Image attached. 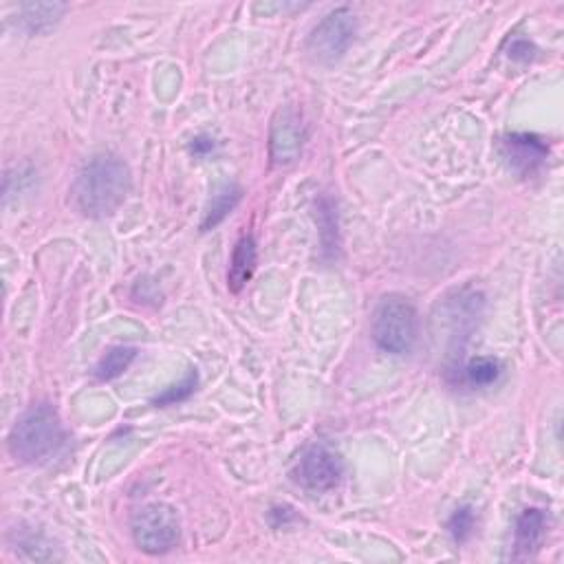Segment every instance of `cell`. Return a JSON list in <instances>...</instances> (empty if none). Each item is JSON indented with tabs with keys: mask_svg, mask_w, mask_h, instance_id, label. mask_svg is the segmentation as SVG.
<instances>
[{
	"mask_svg": "<svg viewBox=\"0 0 564 564\" xmlns=\"http://www.w3.org/2000/svg\"><path fill=\"white\" fill-rule=\"evenodd\" d=\"M133 179L122 157L104 153L86 161L73 181V205L89 219H106L122 208Z\"/></svg>",
	"mask_w": 564,
	"mask_h": 564,
	"instance_id": "1",
	"label": "cell"
},
{
	"mask_svg": "<svg viewBox=\"0 0 564 564\" xmlns=\"http://www.w3.org/2000/svg\"><path fill=\"white\" fill-rule=\"evenodd\" d=\"M69 435L58 410L47 401L34 404L14 423L9 432V454L25 465H45L67 446Z\"/></svg>",
	"mask_w": 564,
	"mask_h": 564,
	"instance_id": "2",
	"label": "cell"
},
{
	"mask_svg": "<svg viewBox=\"0 0 564 564\" xmlns=\"http://www.w3.org/2000/svg\"><path fill=\"white\" fill-rule=\"evenodd\" d=\"M371 331L384 353L408 355L419 340V313L406 296L388 294L377 302Z\"/></svg>",
	"mask_w": 564,
	"mask_h": 564,
	"instance_id": "3",
	"label": "cell"
},
{
	"mask_svg": "<svg viewBox=\"0 0 564 564\" xmlns=\"http://www.w3.org/2000/svg\"><path fill=\"white\" fill-rule=\"evenodd\" d=\"M179 538L181 520L177 509L168 503H150L133 516L135 545L150 556L172 551L179 545Z\"/></svg>",
	"mask_w": 564,
	"mask_h": 564,
	"instance_id": "4",
	"label": "cell"
},
{
	"mask_svg": "<svg viewBox=\"0 0 564 564\" xmlns=\"http://www.w3.org/2000/svg\"><path fill=\"white\" fill-rule=\"evenodd\" d=\"M357 34V20L349 7H338L313 27L309 36V53L322 64H333L349 51Z\"/></svg>",
	"mask_w": 564,
	"mask_h": 564,
	"instance_id": "5",
	"label": "cell"
},
{
	"mask_svg": "<svg viewBox=\"0 0 564 564\" xmlns=\"http://www.w3.org/2000/svg\"><path fill=\"white\" fill-rule=\"evenodd\" d=\"M344 461L327 446H311L294 468V479L309 492H331L340 485Z\"/></svg>",
	"mask_w": 564,
	"mask_h": 564,
	"instance_id": "6",
	"label": "cell"
},
{
	"mask_svg": "<svg viewBox=\"0 0 564 564\" xmlns=\"http://www.w3.org/2000/svg\"><path fill=\"white\" fill-rule=\"evenodd\" d=\"M305 124L298 111L291 106L280 108V111L271 119L269 128V159L274 166H291L296 164L302 155V146H305Z\"/></svg>",
	"mask_w": 564,
	"mask_h": 564,
	"instance_id": "7",
	"label": "cell"
},
{
	"mask_svg": "<svg viewBox=\"0 0 564 564\" xmlns=\"http://www.w3.org/2000/svg\"><path fill=\"white\" fill-rule=\"evenodd\" d=\"M501 153L520 177H534L547 164L549 144L534 133H512L501 139Z\"/></svg>",
	"mask_w": 564,
	"mask_h": 564,
	"instance_id": "8",
	"label": "cell"
},
{
	"mask_svg": "<svg viewBox=\"0 0 564 564\" xmlns=\"http://www.w3.org/2000/svg\"><path fill=\"white\" fill-rule=\"evenodd\" d=\"M549 531V516L545 509L527 507L520 512L514 529V549L509 553L512 560H529L545 545Z\"/></svg>",
	"mask_w": 564,
	"mask_h": 564,
	"instance_id": "9",
	"label": "cell"
},
{
	"mask_svg": "<svg viewBox=\"0 0 564 564\" xmlns=\"http://www.w3.org/2000/svg\"><path fill=\"white\" fill-rule=\"evenodd\" d=\"M256 263H258V247H256V238L254 236H243L238 238V243L232 252V260H230V269H227V287L234 294L243 291V287L252 280L254 271H256Z\"/></svg>",
	"mask_w": 564,
	"mask_h": 564,
	"instance_id": "10",
	"label": "cell"
},
{
	"mask_svg": "<svg viewBox=\"0 0 564 564\" xmlns=\"http://www.w3.org/2000/svg\"><path fill=\"white\" fill-rule=\"evenodd\" d=\"M243 199V188L236 186V183H223V186L212 194V201L205 210V219L201 223L203 232L214 230L216 225H221L227 216L232 214L238 203Z\"/></svg>",
	"mask_w": 564,
	"mask_h": 564,
	"instance_id": "11",
	"label": "cell"
},
{
	"mask_svg": "<svg viewBox=\"0 0 564 564\" xmlns=\"http://www.w3.org/2000/svg\"><path fill=\"white\" fill-rule=\"evenodd\" d=\"M64 12H67V5H60V3L23 5L20 7L18 25L23 27L27 34H42V31L56 27Z\"/></svg>",
	"mask_w": 564,
	"mask_h": 564,
	"instance_id": "12",
	"label": "cell"
},
{
	"mask_svg": "<svg viewBox=\"0 0 564 564\" xmlns=\"http://www.w3.org/2000/svg\"><path fill=\"white\" fill-rule=\"evenodd\" d=\"M503 375V362L492 355L474 357L463 366V379L465 384L472 388H490L494 386Z\"/></svg>",
	"mask_w": 564,
	"mask_h": 564,
	"instance_id": "13",
	"label": "cell"
},
{
	"mask_svg": "<svg viewBox=\"0 0 564 564\" xmlns=\"http://www.w3.org/2000/svg\"><path fill=\"white\" fill-rule=\"evenodd\" d=\"M135 357H137V349H133V346H113V349H108L100 357V362L95 364L93 373L100 382H111V379L122 375L126 368L135 362Z\"/></svg>",
	"mask_w": 564,
	"mask_h": 564,
	"instance_id": "14",
	"label": "cell"
},
{
	"mask_svg": "<svg viewBox=\"0 0 564 564\" xmlns=\"http://www.w3.org/2000/svg\"><path fill=\"white\" fill-rule=\"evenodd\" d=\"M197 386H199V375H197V371H194V368H190V373L183 377L179 384L166 388L164 393L157 395L153 399V406L166 408V406L181 404V401H186V399H190L194 395V390H197Z\"/></svg>",
	"mask_w": 564,
	"mask_h": 564,
	"instance_id": "15",
	"label": "cell"
},
{
	"mask_svg": "<svg viewBox=\"0 0 564 564\" xmlns=\"http://www.w3.org/2000/svg\"><path fill=\"white\" fill-rule=\"evenodd\" d=\"M474 527H476V514L474 507L470 505L454 509V514L448 520V531L457 545H463V542H468L472 538Z\"/></svg>",
	"mask_w": 564,
	"mask_h": 564,
	"instance_id": "16",
	"label": "cell"
},
{
	"mask_svg": "<svg viewBox=\"0 0 564 564\" xmlns=\"http://www.w3.org/2000/svg\"><path fill=\"white\" fill-rule=\"evenodd\" d=\"M298 520L296 509L291 505H276L269 509V523L271 527L282 529V527H291Z\"/></svg>",
	"mask_w": 564,
	"mask_h": 564,
	"instance_id": "17",
	"label": "cell"
},
{
	"mask_svg": "<svg viewBox=\"0 0 564 564\" xmlns=\"http://www.w3.org/2000/svg\"><path fill=\"white\" fill-rule=\"evenodd\" d=\"M507 56L516 60V62H531L536 58V47L531 45L529 40L525 38H516L509 42V47H507Z\"/></svg>",
	"mask_w": 564,
	"mask_h": 564,
	"instance_id": "18",
	"label": "cell"
},
{
	"mask_svg": "<svg viewBox=\"0 0 564 564\" xmlns=\"http://www.w3.org/2000/svg\"><path fill=\"white\" fill-rule=\"evenodd\" d=\"M212 150H214V139H212V137L199 135V137L192 139L190 153H192L194 157H205L208 153H212Z\"/></svg>",
	"mask_w": 564,
	"mask_h": 564,
	"instance_id": "19",
	"label": "cell"
}]
</instances>
